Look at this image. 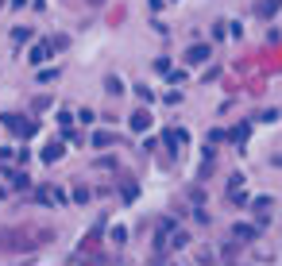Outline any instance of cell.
<instances>
[{
    "label": "cell",
    "mask_w": 282,
    "mask_h": 266,
    "mask_svg": "<svg viewBox=\"0 0 282 266\" xmlns=\"http://www.w3.org/2000/svg\"><path fill=\"white\" fill-rule=\"evenodd\" d=\"M46 58H51V46H46V43H39L35 51H31V62H46Z\"/></svg>",
    "instance_id": "obj_1"
},
{
    "label": "cell",
    "mask_w": 282,
    "mask_h": 266,
    "mask_svg": "<svg viewBox=\"0 0 282 266\" xmlns=\"http://www.w3.org/2000/svg\"><path fill=\"white\" fill-rule=\"evenodd\" d=\"M205 58H209V51H205V46H194V51H190V62H194V66H201Z\"/></svg>",
    "instance_id": "obj_2"
},
{
    "label": "cell",
    "mask_w": 282,
    "mask_h": 266,
    "mask_svg": "<svg viewBox=\"0 0 282 266\" xmlns=\"http://www.w3.org/2000/svg\"><path fill=\"white\" fill-rule=\"evenodd\" d=\"M232 232H236L240 239H251V235H255V228H247V224H236V228H232Z\"/></svg>",
    "instance_id": "obj_3"
}]
</instances>
